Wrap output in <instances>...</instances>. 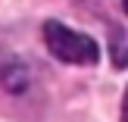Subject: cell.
I'll list each match as a JSON object with an SVG mask.
<instances>
[{
    "label": "cell",
    "mask_w": 128,
    "mask_h": 122,
    "mask_svg": "<svg viewBox=\"0 0 128 122\" xmlns=\"http://www.w3.org/2000/svg\"><path fill=\"white\" fill-rule=\"evenodd\" d=\"M122 122H128V91H125V100H122Z\"/></svg>",
    "instance_id": "obj_2"
},
{
    "label": "cell",
    "mask_w": 128,
    "mask_h": 122,
    "mask_svg": "<svg viewBox=\"0 0 128 122\" xmlns=\"http://www.w3.org/2000/svg\"><path fill=\"white\" fill-rule=\"evenodd\" d=\"M44 41H47L50 53L62 63H72V66H94L100 60V47L94 38L72 31L60 22H47L44 25Z\"/></svg>",
    "instance_id": "obj_1"
},
{
    "label": "cell",
    "mask_w": 128,
    "mask_h": 122,
    "mask_svg": "<svg viewBox=\"0 0 128 122\" xmlns=\"http://www.w3.org/2000/svg\"><path fill=\"white\" fill-rule=\"evenodd\" d=\"M122 6H125V13H128V0H122Z\"/></svg>",
    "instance_id": "obj_3"
}]
</instances>
